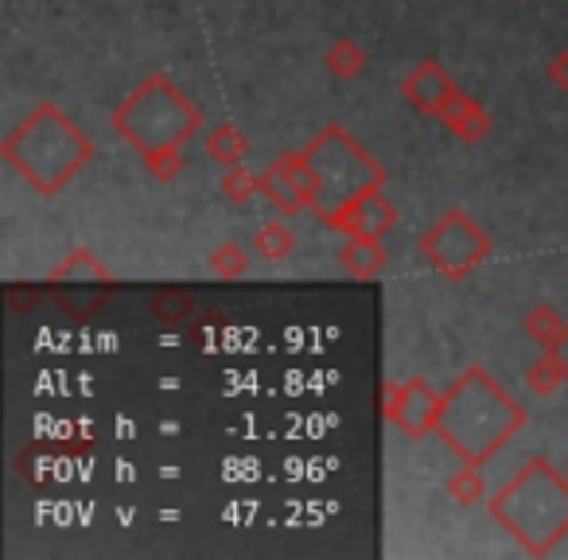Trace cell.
<instances>
[{
  "label": "cell",
  "instance_id": "cell-1",
  "mask_svg": "<svg viewBox=\"0 0 568 560\" xmlns=\"http://www.w3.org/2000/svg\"><path fill=\"white\" fill-rule=\"evenodd\" d=\"M113 129L141 152L152 180L172 183L187 164V144L203 129V110L168 74H149L113 110Z\"/></svg>",
  "mask_w": 568,
  "mask_h": 560
},
{
  "label": "cell",
  "instance_id": "cell-2",
  "mask_svg": "<svg viewBox=\"0 0 568 560\" xmlns=\"http://www.w3.org/2000/svg\"><path fill=\"white\" fill-rule=\"evenodd\" d=\"M526 428V409L506 386H498L483 366H467L440 394L436 436L464 464L483 467Z\"/></svg>",
  "mask_w": 568,
  "mask_h": 560
},
{
  "label": "cell",
  "instance_id": "cell-3",
  "mask_svg": "<svg viewBox=\"0 0 568 560\" xmlns=\"http://www.w3.org/2000/svg\"><path fill=\"white\" fill-rule=\"evenodd\" d=\"M0 156L36 191L51 198L94 160V141L55 102H40L0 144Z\"/></svg>",
  "mask_w": 568,
  "mask_h": 560
},
{
  "label": "cell",
  "instance_id": "cell-4",
  "mask_svg": "<svg viewBox=\"0 0 568 560\" xmlns=\"http://www.w3.org/2000/svg\"><path fill=\"white\" fill-rule=\"evenodd\" d=\"M487 510L529 557H549L568 537V471H557L541 456L529 459L498 487Z\"/></svg>",
  "mask_w": 568,
  "mask_h": 560
},
{
  "label": "cell",
  "instance_id": "cell-5",
  "mask_svg": "<svg viewBox=\"0 0 568 560\" xmlns=\"http://www.w3.org/2000/svg\"><path fill=\"white\" fill-rule=\"evenodd\" d=\"M304 152H308L312 167H316V175H320V195H316V203H312V214H316L324 226L343 206L355 203L358 195H366V191H374V187H386V167H382V160H374L343 125L320 129Z\"/></svg>",
  "mask_w": 568,
  "mask_h": 560
},
{
  "label": "cell",
  "instance_id": "cell-6",
  "mask_svg": "<svg viewBox=\"0 0 568 560\" xmlns=\"http://www.w3.org/2000/svg\"><path fill=\"white\" fill-rule=\"evenodd\" d=\"M495 242L467 211L452 206L420 234V257L448 281H467L479 265H487Z\"/></svg>",
  "mask_w": 568,
  "mask_h": 560
},
{
  "label": "cell",
  "instance_id": "cell-7",
  "mask_svg": "<svg viewBox=\"0 0 568 560\" xmlns=\"http://www.w3.org/2000/svg\"><path fill=\"white\" fill-rule=\"evenodd\" d=\"M382 413L409 440H428L440 420V394L425 378L386 381L382 386Z\"/></svg>",
  "mask_w": 568,
  "mask_h": 560
},
{
  "label": "cell",
  "instance_id": "cell-8",
  "mask_svg": "<svg viewBox=\"0 0 568 560\" xmlns=\"http://www.w3.org/2000/svg\"><path fill=\"white\" fill-rule=\"evenodd\" d=\"M316 195H320V175H316V167H312L308 152H284L281 160H273V164L261 172V198H265L268 206H276L284 218H288V214L312 211Z\"/></svg>",
  "mask_w": 568,
  "mask_h": 560
},
{
  "label": "cell",
  "instance_id": "cell-9",
  "mask_svg": "<svg viewBox=\"0 0 568 560\" xmlns=\"http://www.w3.org/2000/svg\"><path fill=\"white\" fill-rule=\"evenodd\" d=\"M327 226L347 237H382L386 242V234L397 226V206L386 198V187H374L366 195H358L355 203L343 206Z\"/></svg>",
  "mask_w": 568,
  "mask_h": 560
},
{
  "label": "cell",
  "instance_id": "cell-10",
  "mask_svg": "<svg viewBox=\"0 0 568 560\" xmlns=\"http://www.w3.org/2000/svg\"><path fill=\"white\" fill-rule=\"evenodd\" d=\"M456 94H459L456 79H452V74L444 71L436 59H425V63H417L402 79V98L417 113H425V118H440L444 105H448Z\"/></svg>",
  "mask_w": 568,
  "mask_h": 560
},
{
  "label": "cell",
  "instance_id": "cell-11",
  "mask_svg": "<svg viewBox=\"0 0 568 560\" xmlns=\"http://www.w3.org/2000/svg\"><path fill=\"white\" fill-rule=\"evenodd\" d=\"M440 121H444V129H448V133L456 136V141H464V144H479V141H487V136H490V113L483 110L479 98L464 94V90H459V94L444 105Z\"/></svg>",
  "mask_w": 568,
  "mask_h": 560
},
{
  "label": "cell",
  "instance_id": "cell-12",
  "mask_svg": "<svg viewBox=\"0 0 568 560\" xmlns=\"http://www.w3.org/2000/svg\"><path fill=\"white\" fill-rule=\"evenodd\" d=\"M339 265H343V273L358 276V281H371V276L386 273L389 250L382 237H347V242L339 245Z\"/></svg>",
  "mask_w": 568,
  "mask_h": 560
},
{
  "label": "cell",
  "instance_id": "cell-13",
  "mask_svg": "<svg viewBox=\"0 0 568 560\" xmlns=\"http://www.w3.org/2000/svg\"><path fill=\"white\" fill-rule=\"evenodd\" d=\"M203 149H206V160H214L219 167H237L250 156V141H245L242 129L230 125V121H219V125L206 133Z\"/></svg>",
  "mask_w": 568,
  "mask_h": 560
},
{
  "label": "cell",
  "instance_id": "cell-14",
  "mask_svg": "<svg viewBox=\"0 0 568 560\" xmlns=\"http://www.w3.org/2000/svg\"><path fill=\"white\" fill-rule=\"evenodd\" d=\"M48 281L51 285H55V281H63V285H113L110 268H105L90 250H74L63 265L51 268Z\"/></svg>",
  "mask_w": 568,
  "mask_h": 560
},
{
  "label": "cell",
  "instance_id": "cell-15",
  "mask_svg": "<svg viewBox=\"0 0 568 560\" xmlns=\"http://www.w3.org/2000/svg\"><path fill=\"white\" fill-rule=\"evenodd\" d=\"M324 67H327V74L332 79H339V82H355L358 74L371 67V59H366V48L358 40H351V35H339V40L327 48V55H324Z\"/></svg>",
  "mask_w": 568,
  "mask_h": 560
},
{
  "label": "cell",
  "instance_id": "cell-16",
  "mask_svg": "<svg viewBox=\"0 0 568 560\" xmlns=\"http://www.w3.org/2000/svg\"><path fill=\"white\" fill-rule=\"evenodd\" d=\"M293 250H296V234H293V226H288V222H281V218L261 222L257 234H253V253H261L268 265L284 261Z\"/></svg>",
  "mask_w": 568,
  "mask_h": 560
},
{
  "label": "cell",
  "instance_id": "cell-17",
  "mask_svg": "<svg viewBox=\"0 0 568 560\" xmlns=\"http://www.w3.org/2000/svg\"><path fill=\"white\" fill-rule=\"evenodd\" d=\"M521 327H526V335L537 343V347H552V343L560 339V335L568 332V324L560 319V312L552 308V304H534V308L526 312V319H521Z\"/></svg>",
  "mask_w": 568,
  "mask_h": 560
},
{
  "label": "cell",
  "instance_id": "cell-18",
  "mask_svg": "<svg viewBox=\"0 0 568 560\" xmlns=\"http://www.w3.org/2000/svg\"><path fill=\"white\" fill-rule=\"evenodd\" d=\"M444 490H448V498L456 506H479L487 498V479H483V471L475 464H464L459 471L448 475Z\"/></svg>",
  "mask_w": 568,
  "mask_h": 560
},
{
  "label": "cell",
  "instance_id": "cell-19",
  "mask_svg": "<svg viewBox=\"0 0 568 560\" xmlns=\"http://www.w3.org/2000/svg\"><path fill=\"white\" fill-rule=\"evenodd\" d=\"M206 268H211L219 281H237V276L250 273V250L237 242H222L211 250V257H206Z\"/></svg>",
  "mask_w": 568,
  "mask_h": 560
},
{
  "label": "cell",
  "instance_id": "cell-20",
  "mask_svg": "<svg viewBox=\"0 0 568 560\" xmlns=\"http://www.w3.org/2000/svg\"><path fill=\"white\" fill-rule=\"evenodd\" d=\"M149 312L160 324H187L191 312H195V301L183 288H164V293H156L149 301Z\"/></svg>",
  "mask_w": 568,
  "mask_h": 560
},
{
  "label": "cell",
  "instance_id": "cell-21",
  "mask_svg": "<svg viewBox=\"0 0 568 560\" xmlns=\"http://www.w3.org/2000/svg\"><path fill=\"white\" fill-rule=\"evenodd\" d=\"M219 191L226 203H250L253 195H261V175H253L245 164L237 167H226L219 180Z\"/></svg>",
  "mask_w": 568,
  "mask_h": 560
},
{
  "label": "cell",
  "instance_id": "cell-22",
  "mask_svg": "<svg viewBox=\"0 0 568 560\" xmlns=\"http://www.w3.org/2000/svg\"><path fill=\"white\" fill-rule=\"evenodd\" d=\"M560 381H565V374H560L557 363H552V358L541 350V358H537V363L526 370V386L534 389L537 397H552L560 389Z\"/></svg>",
  "mask_w": 568,
  "mask_h": 560
},
{
  "label": "cell",
  "instance_id": "cell-23",
  "mask_svg": "<svg viewBox=\"0 0 568 560\" xmlns=\"http://www.w3.org/2000/svg\"><path fill=\"white\" fill-rule=\"evenodd\" d=\"M549 82L560 90V94H568V48L549 63Z\"/></svg>",
  "mask_w": 568,
  "mask_h": 560
},
{
  "label": "cell",
  "instance_id": "cell-24",
  "mask_svg": "<svg viewBox=\"0 0 568 560\" xmlns=\"http://www.w3.org/2000/svg\"><path fill=\"white\" fill-rule=\"evenodd\" d=\"M545 355H549L552 363H557V370L565 374V381H568V332L560 335V339L552 343V347H545Z\"/></svg>",
  "mask_w": 568,
  "mask_h": 560
},
{
  "label": "cell",
  "instance_id": "cell-25",
  "mask_svg": "<svg viewBox=\"0 0 568 560\" xmlns=\"http://www.w3.org/2000/svg\"><path fill=\"white\" fill-rule=\"evenodd\" d=\"M565 471H568V464H565Z\"/></svg>",
  "mask_w": 568,
  "mask_h": 560
}]
</instances>
